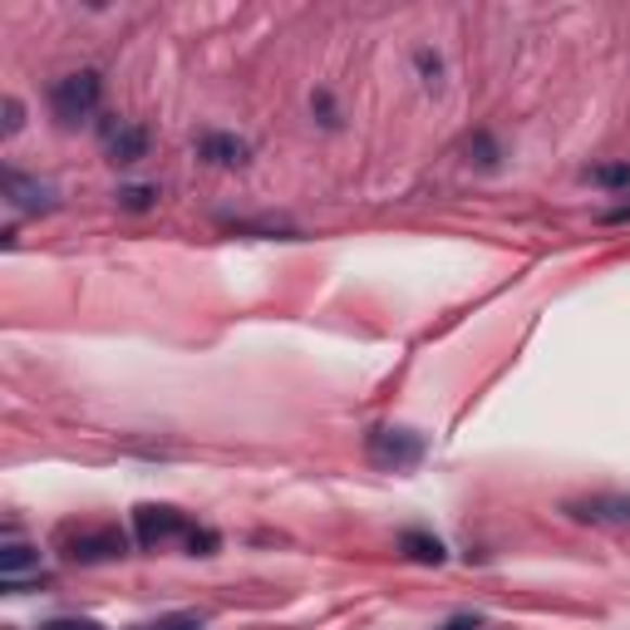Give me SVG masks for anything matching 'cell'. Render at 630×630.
I'll return each instance as SVG.
<instances>
[{
	"instance_id": "obj_19",
	"label": "cell",
	"mask_w": 630,
	"mask_h": 630,
	"mask_svg": "<svg viewBox=\"0 0 630 630\" xmlns=\"http://www.w3.org/2000/svg\"><path fill=\"white\" fill-rule=\"evenodd\" d=\"M478 626H483L478 616H453L449 626H438V630H478Z\"/></svg>"
},
{
	"instance_id": "obj_18",
	"label": "cell",
	"mask_w": 630,
	"mask_h": 630,
	"mask_svg": "<svg viewBox=\"0 0 630 630\" xmlns=\"http://www.w3.org/2000/svg\"><path fill=\"white\" fill-rule=\"evenodd\" d=\"M419 69H424V85H438V69H443V65H438V54H428V50H419Z\"/></svg>"
},
{
	"instance_id": "obj_6",
	"label": "cell",
	"mask_w": 630,
	"mask_h": 630,
	"mask_svg": "<svg viewBox=\"0 0 630 630\" xmlns=\"http://www.w3.org/2000/svg\"><path fill=\"white\" fill-rule=\"evenodd\" d=\"M104 153H108V163L129 168V163H139L149 153V129L129 124V118H104Z\"/></svg>"
},
{
	"instance_id": "obj_9",
	"label": "cell",
	"mask_w": 630,
	"mask_h": 630,
	"mask_svg": "<svg viewBox=\"0 0 630 630\" xmlns=\"http://www.w3.org/2000/svg\"><path fill=\"white\" fill-rule=\"evenodd\" d=\"M25 571H35L40 577V552L25 542H5L0 547V581H5V591H21L25 587Z\"/></svg>"
},
{
	"instance_id": "obj_12",
	"label": "cell",
	"mask_w": 630,
	"mask_h": 630,
	"mask_svg": "<svg viewBox=\"0 0 630 630\" xmlns=\"http://www.w3.org/2000/svg\"><path fill=\"white\" fill-rule=\"evenodd\" d=\"M596 188H630V163H610V168H591Z\"/></svg>"
},
{
	"instance_id": "obj_5",
	"label": "cell",
	"mask_w": 630,
	"mask_h": 630,
	"mask_svg": "<svg viewBox=\"0 0 630 630\" xmlns=\"http://www.w3.org/2000/svg\"><path fill=\"white\" fill-rule=\"evenodd\" d=\"M566 517L591 527H630V492H591V498H571L562 507Z\"/></svg>"
},
{
	"instance_id": "obj_14",
	"label": "cell",
	"mask_w": 630,
	"mask_h": 630,
	"mask_svg": "<svg viewBox=\"0 0 630 630\" xmlns=\"http://www.w3.org/2000/svg\"><path fill=\"white\" fill-rule=\"evenodd\" d=\"M153 197H158V188H124V193H118V203L133 207V213H143V207H153Z\"/></svg>"
},
{
	"instance_id": "obj_8",
	"label": "cell",
	"mask_w": 630,
	"mask_h": 630,
	"mask_svg": "<svg viewBox=\"0 0 630 630\" xmlns=\"http://www.w3.org/2000/svg\"><path fill=\"white\" fill-rule=\"evenodd\" d=\"M246 139H236V133H203L197 139V158L213 163V168H242L246 163Z\"/></svg>"
},
{
	"instance_id": "obj_3",
	"label": "cell",
	"mask_w": 630,
	"mask_h": 630,
	"mask_svg": "<svg viewBox=\"0 0 630 630\" xmlns=\"http://www.w3.org/2000/svg\"><path fill=\"white\" fill-rule=\"evenodd\" d=\"M364 459L374 463V468H414L419 459H424V438L414 434V428H370L364 434Z\"/></svg>"
},
{
	"instance_id": "obj_17",
	"label": "cell",
	"mask_w": 630,
	"mask_h": 630,
	"mask_svg": "<svg viewBox=\"0 0 630 630\" xmlns=\"http://www.w3.org/2000/svg\"><path fill=\"white\" fill-rule=\"evenodd\" d=\"M21 124H25L21 99H5V133H21Z\"/></svg>"
},
{
	"instance_id": "obj_2",
	"label": "cell",
	"mask_w": 630,
	"mask_h": 630,
	"mask_svg": "<svg viewBox=\"0 0 630 630\" xmlns=\"http://www.w3.org/2000/svg\"><path fill=\"white\" fill-rule=\"evenodd\" d=\"M99 99H104V79L94 75V69H75V75L54 79L50 85V108L54 118L65 124V129H75V124H85V118H94Z\"/></svg>"
},
{
	"instance_id": "obj_7",
	"label": "cell",
	"mask_w": 630,
	"mask_h": 630,
	"mask_svg": "<svg viewBox=\"0 0 630 630\" xmlns=\"http://www.w3.org/2000/svg\"><path fill=\"white\" fill-rule=\"evenodd\" d=\"M5 197H11V207L15 213H54V188L50 182H40V178H25V172H15V168H5Z\"/></svg>"
},
{
	"instance_id": "obj_11",
	"label": "cell",
	"mask_w": 630,
	"mask_h": 630,
	"mask_svg": "<svg viewBox=\"0 0 630 630\" xmlns=\"http://www.w3.org/2000/svg\"><path fill=\"white\" fill-rule=\"evenodd\" d=\"M139 630H207V626H203V616H193V610H172V616H158Z\"/></svg>"
},
{
	"instance_id": "obj_13",
	"label": "cell",
	"mask_w": 630,
	"mask_h": 630,
	"mask_svg": "<svg viewBox=\"0 0 630 630\" xmlns=\"http://www.w3.org/2000/svg\"><path fill=\"white\" fill-rule=\"evenodd\" d=\"M188 552H193V556H213L217 552V532H213V527H193V532H188Z\"/></svg>"
},
{
	"instance_id": "obj_10",
	"label": "cell",
	"mask_w": 630,
	"mask_h": 630,
	"mask_svg": "<svg viewBox=\"0 0 630 630\" xmlns=\"http://www.w3.org/2000/svg\"><path fill=\"white\" fill-rule=\"evenodd\" d=\"M399 552L409 556V562H424V566H438V562H449V552H443V542L438 537H428V532H399Z\"/></svg>"
},
{
	"instance_id": "obj_20",
	"label": "cell",
	"mask_w": 630,
	"mask_h": 630,
	"mask_svg": "<svg viewBox=\"0 0 630 630\" xmlns=\"http://www.w3.org/2000/svg\"><path fill=\"white\" fill-rule=\"evenodd\" d=\"M606 222H610V227H616V222H630V203H620V207H610V213H606Z\"/></svg>"
},
{
	"instance_id": "obj_15",
	"label": "cell",
	"mask_w": 630,
	"mask_h": 630,
	"mask_svg": "<svg viewBox=\"0 0 630 630\" xmlns=\"http://www.w3.org/2000/svg\"><path fill=\"white\" fill-rule=\"evenodd\" d=\"M40 630H104L99 620H85V616H60V620H44Z\"/></svg>"
},
{
	"instance_id": "obj_16",
	"label": "cell",
	"mask_w": 630,
	"mask_h": 630,
	"mask_svg": "<svg viewBox=\"0 0 630 630\" xmlns=\"http://www.w3.org/2000/svg\"><path fill=\"white\" fill-rule=\"evenodd\" d=\"M468 153H478V163H483V168H492V163H498V149H492V139H488V133H478V139L468 143Z\"/></svg>"
},
{
	"instance_id": "obj_1",
	"label": "cell",
	"mask_w": 630,
	"mask_h": 630,
	"mask_svg": "<svg viewBox=\"0 0 630 630\" xmlns=\"http://www.w3.org/2000/svg\"><path fill=\"white\" fill-rule=\"evenodd\" d=\"M129 532L118 523H69L60 527V556L75 566H99V562H118L129 556Z\"/></svg>"
},
{
	"instance_id": "obj_4",
	"label": "cell",
	"mask_w": 630,
	"mask_h": 630,
	"mask_svg": "<svg viewBox=\"0 0 630 630\" xmlns=\"http://www.w3.org/2000/svg\"><path fill=\"white\" fill-rule=\"evenodd\" d=\"M188 532H193V523L178 507H168V502H143V507H133V542L139 547H163L172 537L188 542Z\"/></svg>"
}]
</instances>
